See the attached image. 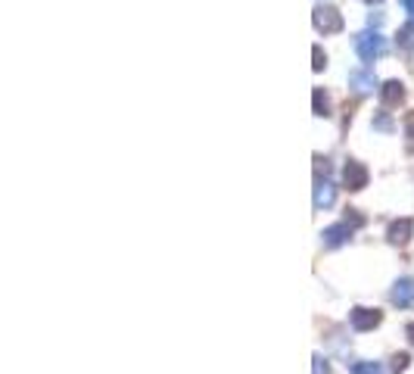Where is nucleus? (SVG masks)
<instances>
[{
	"label": "nucleus",
	"instance_id": "obj_1",
	"mask_svg": "<svg viewBox=\"0 0 414 374\" xmlns=\"http://www.w3.org/2000/svg\"><path fill=\"white\" fill-rule=\"evenodd\" d=\"M355 54L361 63H374V59H380L386 54V38L370 29L361 31V35H355Z\"/></svg>",
	"mask_w": 414,
	"mask_h": 374
},
{
	"label": "nucleus",
	"instance_id": "obj_2",
	"mask_svg": "<svg viewBox=\"0 0 414 374\" xmlns=\"http://www.w3.org/2000/svg\"><path fill=\"white\" fill-rule=\"evenodd\" d=\"M312 22H315V29L321 31V35H340L343 31V13L336 10V6H315V13H312Z\"/></svg>",
	"mask_w": 414,
	"mask_h": 374
},
{
	"label": "nucleus",
	"instance_id": "obj_3",
	"mask_svg": "<svg viewBox=\"0 0 414 374\" xmlns=\"http://www.w3.org/2000/svg\"><path fill=\"white\" fill-rule=\"evenodd\" d=\"M370 181V172H368V166L365 163H358V159H349L346 168H343V187L352 193H358V191H365Z\"/></svg>",
	"mask_w": 414,
	"mask_h": 374
},
{
	"label": "nucleus",
	"instance_id": "obj_4",
	"mask_svg": "<svg viewBox=\"0 0 414 374\" xmlns=\"http://www.w3.org/2000/svg\"><path fill=\"white\" fill-rule=\"evenodd\" d=\"M349 321H352V328H355L358 334H368V330L380 328L383 312L380 309H368V305H355V309L349 312Z\"/></svg>",
	"mask_w": 414,
	"mask_h": 374
},
{
	"label": "nucleus",
	"instance_id": "obj_5",
	"mask_svg": "<svg viewBox=\"0 0 414 374\" xmlns=\"http://www.w3.org/2000/svg\"><path fill=\"white\" fill-rule=\"evenodd\" d=\"M352 234H355V228H352L346 218H343V222L324 228V231H321V243L327 246V250H340V246H346L352 241Z\"/></svg>",
	"mask_w": 414,
	"mask_h": 374
},
{
	"label": "nucleus",
	"instance_id": "obj_6",
	"mask_svg": "<svg viewBox=\"0 0 414 374\" xmlns=\"http://www.w3.org/2000/svg\"><path fill=\"white\" fill-rule=\"evenodd\" d=\"M390 303L395 305V309H414V278L411 275H405L393 284Z\"/></svg>",
	"mask_w": 414,
	"mask_h": 374
},
{
	"label": "nucleus",
	"instance_id": "obj_7",
	"mask_svg": "<svg viewBox=\"0 0 414 374\" xmlns=\"http://www.w3.org/2000/svg\"><path fill=\"white\" fill-rule=\"evenodd\" d=\"M411 237H414V218H395L386 228V241L393 246H408Z\"/></svg>",
	"mask_w": 414,
	"mask_h": 374
},
{
	"label": "nucleus",
	"instance_id": "obj_8",
	"mask_svg": "<svg viewBox=\"0 0 414 374\" xmlns=\"http://www.w3.org/2000/svg\"><path fill=\"white\" fill-rule=\"evenodd\" d=\"M349 88L355 91V97H365V94H370V91L377 88L374 72H368V69H355V72H349Z\"/></svg>",
	"mask_w": 414,
	"mask_h": 374
},
{
	"label": "nucleus",
	"instance_id": "obj_9",
	"mask_svg": "<svg viewBox=\"0 0 414 374\" xmlns=\"http://www.w3.org/2000/svg\"><path fill=\"white\" fill-rule=\"evenodd\" d=\"M336 203V187H333V181H321V178H318V184H315V209L318 212H324V209H330Z\"/></svg>",
	"mask_w": 414,
	"mask_h": 374
},
{
	"label": "nucleus",
	"instance_id": "obj_10",
	"mask_svg": "<svg viewBox=\"0 0 414 374\" xmlns=\"http://www.w3.org/2000/svg\"><path fill=\"white\" fill-rule=\"evenodd\" d=\"M380 100H383V106H399L402 100H405V84L402 81H383L380 84Z\"/></svg>",
	"mask_w": 414,
	"mask_h": 374
},
{
	"label": "nucleus",
	"instance_id": "obj_11",
	"mask_svg": "<svg viewBox=\"0 0 414 374\" xmlns=\"http://www.w3.org/2000/svg\"><path fill=\"white\" fill-rule=\"evenodd\" d=\"M312 106H315V116H318V118H327V116H330V97H327L324 88H315V91H312Z\"/></svg>",
	"mask_w": 414,
	"mask_h": 374
},
{
	"label": "nucleus",
	"instance_id": "obj_12",
	"mask_svg": "<svg viewBox=\"0 0 414 374\" xmlns=\"http://www.w3.org/2000/svg\"><path fill=\"white\" fill-rule=\"evenodd\" d=\"M374 131H383V134L395 131V122H393V116L386 113V109H380V113H374Z\"/></svg>",
	"mask_w": 414,
	"mask_h": 374
},
{
	"label": "nucleus",
	"instance_id": "obj_13",
	"mask_svg": "<svg viewBox=\"0 0 414 374\" xmlns=\"http://www.w3.org/2000/svg\"><path fill=\"white\" fill-rule=\"evenodd\" d=\"M395 41H399L402 50H414V19H411L408 25H402V29H399V38H395Z\"/></svg>",
	"mask_w": 414,
	"mask_h": 374
},
{
	"label": "nucleus",
	"instance_id": "obj_14",
	"mask_svg": "<svg viewBox=\"0 0 414 374\" xmlns=\"http://www.w3.org/2000/svg\"><path fill=\"white\" fill-rule=\"evenodd\" d=\"M349 371L352 374H383V368L377 362H352Z\"/></svg>",
	"mask_w": 414,
	"mask_h": 374
},
{
	"label": "nucleus",
	"instance_id": "obj_15",
	"mask_svg": "<svg viewBox=\"0 0 414 374\" xmlns=\"http://www.w3.org/2000/svg\"><path fill=\"white\" fill-rule=\"evenodd\" d=\"M408 365H411V355H408V353H395V355H393V365H390V374L408 371Z\"/></svg>",
	"mask_w": 414,
	"mask_h": 374
},
{
	"label": "nucleus",
	"instance_id": "obj_16",
	"mask_svg": "<svg viewBox=\"0 0 414 374\" xmlns=\"http://www.w3.org/2000/svg\"><path fill=\"white\" fill-rule=\"evenodd\" d=\"M312 374H330V362H327L321 353L312 355Z\"/></svg>",
	"mask_w": 414,
	"mask_h": 374
},
{
	"label": "nucleus",
	"instance_id": "obj_17",
	"mask_svg": "<svg viewBox=\"0 0 414 374\" xmlns=\"http://www.w3.org/2000/svg\"><path fill=\"white\" fill-rule=\"evenodd\" d=\"M312 59H315V63H312V69H315V72H324V66H327V56H324V50L318 47V44L312 47Z\"/></svg>",
	"mask_w": 414,
	"mask_h": 374
},
{
	"label": "nucleus",
	"instance_id": "obj_18",
	"mask_svg": "<svg viewBox=\"0 0 414 374\" xmlns=\"http://www.w3.org/2000/svg\"><path fill=\"white\" fill-rule=\"evenodd\" d=\"M346 222H349L352 228H361V225H365V216H361L358 209H346Z\"/></svg>",
	"mask_w": 414,
	"mask_h": 374
},
{
	"label": "nucleus",
	"instance_id": "obj_19",
	"mask_svg": "<svg viewBox=\"0 0 414 374\" xmlns=\"http://www.w3.org/2000/svg\"><path fill=\"white\" fill-rule=\"evenodd\" d=\"M405 134H408V138L414 141V109H411L408 116H405Z\"/></svg>",
	"mask_w": 414,
	"mask_h": 374
},
{
	"label": "nucleus",
	"instance_id": "obj_20",
	"mask_svg": "<svg viewBox=\"0 0 414 374\" xmlns=\"http://www.w3.org/2000/svg\"><path fill=\"white\" fill-rule=\"evenodd\" d=\"M405 337H408V343L414 346V321H408V325H405Z\"/></svg>",
	"mask_w": 414,
	"mask_h": 374
},
{
	"label": "nucleus",
	"instance_id": "obj_21",
	"mask_svg": "<svg viewBox=\"0 0 414 374\" xmlns=\"http://www.w3.org/2000/svg\"><path fill=\"white\" fill-rule=\"evenodd\" d=\"M368 22H370V29H374V25H383V16H380V13H377V16L370 13V16H368Z\"/></svg>",
	"mask_w": 414,
	"mask_h": 374
},
{
	"label": "nucleus",
	"instance_id": "obj_22",
	"mask_svg": "<svg viewBox=\"0 0 414 374\" xmlns=\"http://www.w3.org/2000/svg\"><path fill=\"white\" fill-rule=\"evenodd\" d=\"M402 4H405V13H408L411 19H414V0H402Z\"/></svg>",
	"mask_w": 414,
	"mask_h": 374
},
{
	"label": "nucleus",
	"instance_id": "obj_23",
	"mask_svg": "<svg viewBox=\"0 0 414 374\" xmlns=\"http://www.w3.org/2000/svg\"><path fill=\"white\" fill-rule=\"evenodd\" d=\"M365 4H370V6H377V4H383V0H365Z\"/></svg>",
	"mask_w": 414,
	"mask_h": 374
}]
</instances>
